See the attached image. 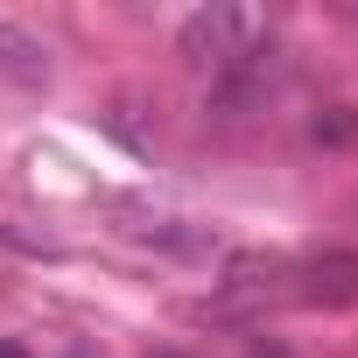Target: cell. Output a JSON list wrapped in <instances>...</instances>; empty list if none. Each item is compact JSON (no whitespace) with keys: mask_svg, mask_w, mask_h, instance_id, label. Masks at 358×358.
I'll use <instances>...</instances> for the list:
<instances>
[{"mask_svg":"<svg viewBox=\"0 0 358 358\" xmlns=\"http://www.w3.org/2000/svg\"><path fill=\"white\" fill-rule=\"evenodd\" d=\"M183 57L211 78H260L267 50H274V22L260 8H197L183 22Z\"/></svg>","mask_w":358,"mask_h":358,"instance_id":"1","label":"cell"},{"mask_svg":"<svg viewBox=\"0 0 358 358\" xmlns=\"http://www.w3.org/2000/svg\"><path fill=\"white\" fill-rule=\"evenodd\" d=\"M50 43L36 36V29H22L15 15H0V78L8 85H22V92H43L50 85Z\"/></svg>","mask_w":358,"mask_h":358,"instance_id":"2","label":"cell"},{"mask_svg":"<svg viewBox=\"0 0 358 358\" xmlns=\"http://www.w3.org/2000/svg\"><path fill=\"white\" fill-rule=\"evenodd\" d=\"M127 239H148V246H162V253H218V239L211 232H190V218H162V211H134V225H120Z\"/></svg>","mask_w":358,"mask_h":358,"instance_id":"3","label":"cell"},{"mask_svg":"<svg viewBox=\"0 0 358 358\" xmlns=\"http://www.w3.org/2000/svg\"><path fill=\"white\" fill-rule=\"evenodd\" d=\"M316 141H358V113H351V106H330V113L316 120Z\"/></svg>","mask_w":358,"mask_h":358,"instance_id":"4","label":"cell"},{"mask_svg":"<svg viewBox=\"0 0 358 358\" xmlns=\"http://www.w3.org/2000/svg\"><path fill=\"white\" fill-rule=\"evenodd\" d=\"M155 358H183V351H155Z\"/></svg>","mask_w":358,"mask_h":358,"instance_id":"5","label":"cell"},{"mask_svg":"<svg viewBox=\"0 0 358 358\" xmlns=\"http://www.w3.org/2000/svg\"><path fill=\"white\" fill-rule=\"evenodd\" d=\"M0 358H15V351H8V344H0Z\"/></svg>","mask_w":358,"mask_h":358,"instance_id":"6","label":"cell"},{"mask_svg":"<svg viewBox=\"0 0 358 358\" xmlns=\"http://www.w3.org/2000/svg\"><path fill=\"white\" fill-rule=\"evenodd\" d=\"M71 358H92V351H71Z\"/></svg>","mask_w":358,"mask_h":358,"instance_id":"7","label":"cell"}]
</instances>
